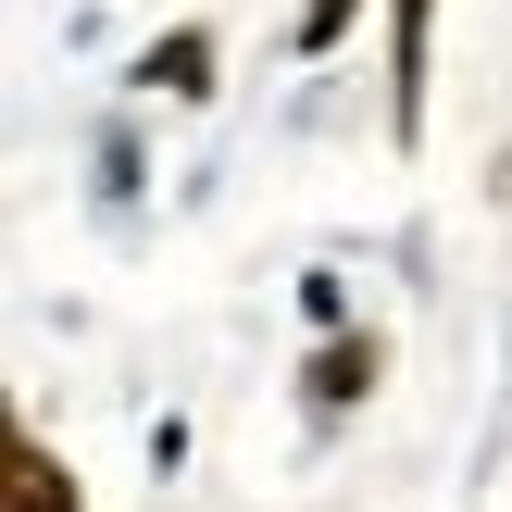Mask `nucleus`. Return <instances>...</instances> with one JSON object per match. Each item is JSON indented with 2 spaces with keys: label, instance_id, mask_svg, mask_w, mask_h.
<instances>
[{
  "label": "nucleus",
  "instance_id": "f03ea898",
  "mask_svg": "<svg viewBox=\"0 0 512 512\" xmlns=\"http://www.w3.org/2000/svg\"><path fill=\"white\" fill-rule=\"evenodd\" d=\"M13 512H75V488H63V475H50L25 438H13Z\"/></svg>",
  "mask_w": 512,
  "mask_h": 512
},
{
  "label": "nucleus",
  "instance_id": "39448f33",
  "mask_svg": "<svg viewBox=\"0 0 512 512\" xmlns=\"http://www.w3.org/2000/svg\"><path fill=\"white\" fill-rule=\"evenodd\" d=\"M363 13V0H313V13H300V50H338V25Z\"/></svg>",
  "mask_w": 512,
  "mask_h": 512
},
{
  "label": "nucleus",
  "instance_id": "f257e3e1",
  "mask_svg": "<svg viewBox=\"0 0 512 512\" xmlns=\"http://www.w3.org/2000/svg\"><path fill=\"white\" fill-rule=\"evenodd\" d=\"M425 13H438V0H400V25H388V125L400 138L425 125Z\"/></svg>",
  "mask_w": 512,
  "mask_h": 512
},
{
  "label": "nucleus",
  "instance_id": "7ed1b4c3",
  "mask_svg": "<svg viewBox=\"0 0 512 512\" xmlns=\"http://www.w3.org/2000/svg\"><path fill=\"white\" fill-rule=\"evenodd\" d=\"M200 63H213V38H163V50H150V75H163L175 100H200V88H213V75H200Z\"/></svg>",
  "mask_w": 512,
  "mask_h": 512
},
{
  "label": "nucleus",
  "instance_id": "20e7f679",
  "mask_svg": "<svg viewBox=\"0 0 512 512\" xmlns=\"http://www.w3.org/2000/svg\"><path fill=\"white\" fill-rule=\"evenodd\" d=\"M363 375H375V350H325V363H313V400H350Z\"/></svg>",
  "mask_w": 512,
  "mask_h": 512
}]
</instances>
